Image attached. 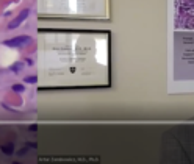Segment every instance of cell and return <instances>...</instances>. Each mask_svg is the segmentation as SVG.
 <instances>
[{
  "instance_id": "cell-1",
  "label": "cell",
  "mask_w": 194,
  "mask_h": 164,
  "mask_svg": "<svg viewBox=\"0 0 194 164\" xmlns=\"http://www.w3.org/2000/svg\"><path fill=\"white\" fill-rule=\"evenodd\" d=\"M30 36H25V34H22V36H16V38H13V39H6L5 45H8V47H13V49H20V47H24V45H27L30 42Z\"/></svg>"
},
{
  "instance_id": "cell-2",
  "label": "cell",
  "mask_w": 194,
  "mask_h": 164,
  "mask_svg": "<svg viewBox=\"0 0 194 164\" xmlns=\"http://www.w3.org/2000/svg\"><path fill=\"white\" fill-rule=\"evenodd\" d=\"M28 16H30V10H22V11L19 13V14L16 16V19H13V20L10 22V24H8V28H10V30L17 28V27H19V25H20L22 22H24Z\"/></svg>"
},
{
  "instance_id": "cell-3",
  "label": "cell",
  "mask_w": 194,
  "mask_h": 164,
  "mask_svg": "<svg viewBox=\"0 0 194 164\" xmlns=\"http://www.w3.org/2000/svg\"><path fill=\"white\" fill-rule=\"evenodd\" d=\"M2 152L5 153V155H13V153H14V144L2 145Z\"/></svg>"
},
{
  "instance_id": "cell-4",
  "label": "cell",
  "mask_w": 194,
  "mask_h": 164,
  "mask_svg": "<svg viewBox=\"0 0 194 164\" xmlns=\"http://www.w3.org/2000/svg\"><path fill=\"white\" fill-rule=\"evenodd\" d=\"M22 69H24V63H16V64H13L10 67V70L14 72V74H19V72H22Z\"/></svg>"
},
{
  "instance_id": "cell-5",
  "label": "cell",
  "mask_w": 194,
  "mask_h": 164,
  "mask_svg": "<svg viewBox=\"0 0 194 164\" xmlns=\"http://www.w3.org/2000/svg\"><path fill=\"white\" fill-rule=\"evenodd\" d=\"M25 83H30V84H35L36 81H38V77L36 75H31V77H25Z\"/></svg>"
},
{
  "instance_id": "cell-6",
  "label": "cell",
  "mask_w": 194,
  "mask_h": 164,
  "mask_svg": "<svg viewBox=\"0 0 194 164\" xmlns=\"http://www.w3.org/2000/svg\"><path fill=\"white\" fill-rule=\"evenodd\" d=\"M24 86L22 84H13V91H16V92H24Z\"/></svg>"
},
{
  "instance_id": "cell-7",
  "label": "cell",
  "mask_w": 194,
  "mask_h": 164,
  "mask_svg": "<svg viewBox=\"0 0 194 164\" xmlns=\"http://www.w3.org/2000/svg\"><path fill=\"white\" fill-rule=\"evenodd\" d=\"M30 130H31V131H36V130H38V127H36V125H31Z\"/></svg>"
},
{
  "instance_id": "cell-8",
  "label": "cell",
  "mask_w": 194,
  "mask_h": 164,
  "mask_svg": "<svg viewBox=\"0 0 194 164\" xmlns=\"http://www.w3.org/2000/svg\"><path fill=\"white\" fill-rule=\"evenodd\" d=\"M25 61H27V64H28V66H31V64H33V61H31V60H28V58H27Z\"/></svg>"
}]
</instances>
